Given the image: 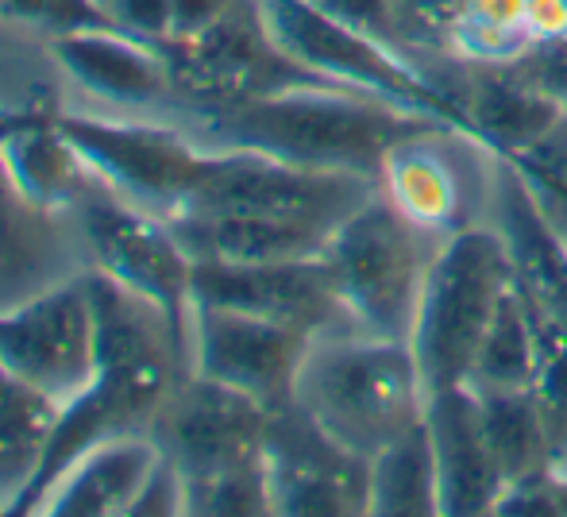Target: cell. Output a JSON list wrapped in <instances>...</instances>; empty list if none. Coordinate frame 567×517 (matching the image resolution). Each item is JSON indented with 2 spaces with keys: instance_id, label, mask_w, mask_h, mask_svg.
<instances>
[{
  "instance_id": "cell-7",
  "label": "cell",
  "mask_w": 567,
  "mask_h": 517,
  "mask_svg": "<svg viewBox=\"0 0 567 517\" xmlns=\"http://www.w3.org/2000/svg\"><path fill=\"white\" fill-rule=\"evenodd\" d=\"M166 66L174 82V108H217L270 97L298 85H337L313 74L278 46L259 0H236L217 23L194 39L166 43ZM351 90V85H348Z\"/></svg>"
},
{
  "instance_id": "cell-24",
  "label": "cell",
  "mask_w": 567,
  "mask_h": 517,
  "mask_svg": "<svg viewBox=\"0 0 567 517\" xmlns=\"http://www.w3.org/2000/svg\"><path fill=\"white\" fill-rule=\"evenodd\" d=\"M371 517H441V479L425 417L371 456Z\"/></svg>"
},
{
  "instance_id": "cell-15",
  "label": "cell",
  "mask_w": 567,
  "mask_h": 517,
  "mask_svg": "<svg viewBox=\"0 0 567 517\" xmlns=\"http://www.w3.org/2000/svg\"><path fill=\"white\" fill-rule=\"evenodd\" d=\"M194 306H220L239 313L293 324L301 332L351 329L337 278L324 256L286 262H194Z\"/></svg>"
},
{
  "instance_id": "cell-29",
  "label": "cell",
  "mask_w": 567,
  "mask_h": 517,
  "mask_svg": "<svg viewBox=\"0 0 567 517\" xmlns=\"http://www.w3.org/2000/svg\"><path fill=\"white\" fill-rule=\"evenodd\" d=\"M186 514L197 517H267L275 514L270 503L267 459L239 464L228 472L205 475V479H186Z\"/></svg>"
},
{
  "instance_id": "cell-26",
  "label": "cell",
  "mask_w": 567,
  "mask_h": 517,
  "mask_svg": "<svg viewBox=\"0 0 567 517\" xmlns=\"http://www.w3.org/2000/svg\"><path fill=\"white\" fill-rule=\"evenodd\" d=\"M533 375H537V329H533L529 306L522 301V293L509 290L502 306L494 309V321L478 344L475 360H471L463 386L478 390V394L533 390Z\"/></svg>"
},
{
  "instance_id": "cell-28",
  "label": "cell",
  "mask_w": 567,
  "mask_h": 517,
  "mask_svg": "<svg viewBox=\"0 0 567 517\" xmlns=\"http://www.w3.org/2000/svg\"><path fill=\"white\" fill-rule=\"evenodd\" d=\"M537 329V375H533V402L545 421L553 444V472L567 467V329L545 321L529 309Z\"/></svg>"
},
{
  "instance_id": "cell-6",
  "label": "cell",
  "mask_w": 567,
  "mask_h": 517,
  "mask_svg": "<svg viewBox=\"0 0 567 517\" xmlns=\"http://www.w3.org/2000/svg\"><path fill=\"white\" fill-rule=\"evenodd\" d=\"M59 124L101 186L166 220L186 209L213 158L205 143H197L166 113L140 121L59 108Z\"/></svg>"
},
{
  "instance_id": "cell-38",
  "label": "cell",
  "mask_w": 567,
  "mask_h": 517,
  "mask_svg": "<svg viewBox=\"0 0 567 517\" xmlns=\"http://www.w3.org/2000/svg\"><path fill=\"white\" fill-rule=\"evenodd\" d=\"M560 475H567V467H564V472H560Z\"/></svg>"
},
{
  "instance_id": "cell-37",
  "label": "cell",
  "mask_w": 567,
  "mask_h": 517,
  "mask_svg": "<svg viewBox=\"0 0 567 517\" xmlns=\"http://www.w3.org/2000/svg\"><path fill=\"white\" fill-rule=\"evenodd\" d=\"M0 514H8V503H4V498H0Z\"/></svg>"
},
{
  "instance_id": "cell-20",
  "label": "cell",
  "mask_w": 567,
  "mask_h": 517,
  "mask_svg": "<svg viewBox=\"0 0 567 517\" xmlns=\"http://www.w3.org/2000/svg\"><path fill=\"white\" fill-rule=\"evenodd\" d=\"M158 444L147 433L113 436L85 456H78L47 487L31 514L47 517H127L151 467L158 464Z\"/></svg>"
},
{
  "instance_id": "cell-31",
  "label": "cell",
  "mask_w": 567,
  "mask_h": 517,
  "mask_svg": "<svg viewBox=\"0 0 567 517\" xmlns=\"http://www.w3.org/2000/svg\"><path fill=\"white\" fill-rule=\"evenodd\" d=\"M0 20L43 35L47 43L82 28H116L101 0H0Z\"/></svg>"
},
{
  "instance_id": "cell-16",
  "label": "cell",
  "mask_w": 567,
  "mask_h": 517,
  "mask_svg": "<svg viewBox=\"0 0 567 517\" xmlns=\"http://www.w3.org/2000/svg\"><path fill=\"white\" fill-rule=\"evenodd\" d=\"M85 270L90 251L78 213L39 205L0 158V313Z\"/></svg>"
},
{
  "instance_id": "cell-23",
  "label": "cell",
  "mask_w": 567,
  "mask_h": 517,
  "mask_svg": "<svg viewBox=\"0 0 567 517\" xmlns=\"http://www.w3.org/2000/svg\"><path fill=\"white\" fill-rule=\"evenodd\" d=\"M59 413L62 402L0 363V498L8 503V514L43 467Z\"/></svg>"
},
{
  "instance_id": "cell-34",
  "label": "cell",
  "mask_w": 567,
  "mask_h": 517,
  "mask_svg": "<svg viewBox=\"0 0 567 517\" xmlns=\"http://www.w3.org/2000/svg\"><path fill=\"white\" fill-rule=\"evenodd\" d=\"M517 70L567 116V35L548 39V43H533L517 59Z\"/></svg>"
},
{
  "instance_id": "cell-36",
  "label": "cell",
  "mask_w": 567,
  "mask_h": 517,
  "mask_svg": "<svg viewBox=\"0 0 567 517\" xmlns=\"http://www.w3.org/2000/svg\"><path fill=\"white\" fill-rule=\"evenodd\" d=\"M529 35L533 43L567 35V0H529Z\"/></svg>"
},
{
  "instance_id": "cell-22",
  "label": "cell",
  "mask_w": 567,
  "mask_h": 517,
  "mask_svg": "<svg viewBox=\"0 0 567 517\" xmlns=\"http://www.w3.org/2000/svg\"><path fill=\"white\" fill-rule=\"evenodd\" d=\"M182 248L202 262H286L324 256L332 232L298 220L251 217V213H220V217H174Z\"/></svg>"
},
{
  "instance_id": "cell-10",
  "label": "cell",
  "mask_w": 567,
  "mask_h": 517,
  "mask_svg": "<svg viewBox=\"0 0 567 517\" xmlns=\"http://www.w3.org/2000/svg\"><path fill=\"white\" fill-rule=\"evenodd\" d=\"M78 225L85 236L90 267L105 270L127 290L143 293L166 309L178 332L189 340L194 324V259L182 248L166 217L116 197L113 189H93L78 205ZM194 363V360H189Z\"/></svg>"
},
{
  "instance_id": "cell-19",
  "label": "cell",
  "mask_w": 567,
  "mask_h": 517,
  "mask_svg": "<svg viewBox=\"0 0 567 517\" xmlns=\"http://www.w3.org/2000/svg\"><path fill=\"white\" fill-rule=\"evenodd\" d=\"M491 225L506 240L514 290L522 293V301L537 317L567 329V240L537 209L509 158H498Z\"/></svg>"
},
{
  "instance_id": "cell-2",
  "label": "cell",
  "mask_w": 567,
  "mask_h": 517,
  "mask_svg": "<svg viewBox=\"0 0 567 517\" xmlns=\"http://www.w3.org/2000/svg\"><path fill=\"white\" fill-rule=\"evenodd\" d=\"M425 397L421 368L405 340L355 329L313 337L293 386V402L332 441L367 459L425 417Z\"/></svg>"
},
{
  "instance_id": "cell-9",
  "label": "cell",
  "mask_w": 567,
  "mask_h": 517,
  "mask_svg": "<svg viewBox=\"0 0 567 517\" xmlns=\"http://www.w3.org/2000/svg\"><path fill=\"white\" fill-rule=\"evenodd\" d=\"M374 194H379V182L367 174L309 170V166L278 163L255 151H213L202 186L194 189L178 217L251 213V217L298 220V225L337 232Z\"/></svg>"
},
{
  "instance_id": "cell-18",
  "label": "cell",
  "mask_w": 567,
  "mask_h": 517,
  "mask_svg": "<svg viewBox=\"0 0 567 517\" xmlns=\"http://www.w3.org/2000/svg\"><path fill=\"white\" fill-rule=\"evenodd\" d=\"M425 425L436 452L444 517L498 514L506 479L491 452L483 425V405L471 386H449L425 397Z\"/></svg>"
},
{
  "instance_id": "cell-33",
  "label": "cell",
  "mask_w": 567,
  "mask_h": 517,
  "mask_svg": "<svg viewBox=\"0 0 567 517\" xmlns=\"http://www.w3.org/2000/svg\"><path fill=\"white\" fill-rule=\"evenodd\" d=\"M402 23L405 43H441L449 46V28L463 0H390Z\"/></svg>"
},
{
  "instance_id": "cell-13",
  "label": "cell",
  "mask_w": 567,
  "mask_h": 517,
  "mask_svg": "<svg viewBox=\"0 0 567 517\" xmlns=\"http://www.w3.org/2000/svg\"><path fill=\"white\" fill-rule=\"evenodd\" d=\"M309 344L313 332H301L293 324L239 309L194 306V324H189L194 375L239 390L270 413L293 402Z\"/></svg>"
},
{
  "instance_id": "cell-30",
  "label": "cell",
  "mask_w": 567,
  "mask_h": 517,
  "mask_svg": "<svg viewBox=\"0 0 567 517\" xmlns=\"http://www.w3.org/2000/svg\"><path fill=\"white\" fill-rule=\"evenodd\" d=\"M502 158H509V166L522 174L537 209L545 213L548 225L567 240V116H560L553 128L540 135V139H533L525 151Z\"/></svg>"
},
{
  "instance_id": "cell-21",
  "label": "cell",
  "mask_w": 567,
  "mask_h": 517,
  "mask_svg": "<svg viewBox=\"0 0 567 517\" xmlns=\"http://www.w3.org/2000/svg\"><path fill=\"white\" fill-rule=\"evenodd\" d=\"M460 82V116L463 128H471L486 147L498 155H517L533 139H540L556 121L560 108L517 70V62L506 66H475L463 62Z\"/></svg>"
},
{
  "instance_id": "cell-1",
  "label": "cell",
  "mask_w": 567,
  "mask_h": 517,
  "mask_svg": "<svg viewBox=\"0 0 567 517\" xmlns=\"http://www.w3.org/2000/svg\"><path fill=\"white\" fill-rule=\"evenodd\" d=\"M171 116L213 151H255L278 163L367 174L374 182L386 151L405 132L436 121L348 85H298L239 105L174 108Z\"/></svg>"
},
{
  "instance_id": "cell-8",
  "label": "cell",
  "mask_w": 567,
  "mask_h": 517,
  "mask_svg": "<svg viewBox=\"0 0 567 517\" xmlns=\"http://www.w3.org/2000/svg\"><path fill=\"white\" fill-rule=\"evenodd\" d=\"M259 8L278 46L313 74L329 77L337 85L374 93V97H386L421 116L463 124L452 101L429 82V74L417 62L398 54L394 46L379 43V39L363 35L337 15H329L313 0H259Z\"/></svg>"
},
{
  "instance_id": "cell-11",
  "label": "cell",
  "mask_w": 567,
  "mask_h": 517,
  "mask_svg": "<svg viewBox=\"0 0 567 517\" xmlns=\"http://www.w3.org/2000/svg\"><path fill=\"white\" fill-rule=\"evenodd\" d=\"M0 363L66 405L97 375V313L78 275L0 313Z\"/></svg>"
},
{
  "instance_id": "cell-17",
  "label": "cell",
  "mask_w": 567,
  "mask_h": 517,
  "mask_svg": "<svg viewBox=\"0 0 567 517\" xmlns=\"http://www.w3.org/2000/svg\"><path fill=\"white\" fill-rule=\"evenodd\" d=\"M54 66L90 97L120 113H171L178 105L163 46L120 28H82L47 43Z\"/></svg>"
},
{
  "instance_id": "cell-4",
  "label": "cell",
  "mask_w": 567,
  "mask_h": 517,
  "mask_svg": "<svg viewBox=\"0 0 567 517\" xmlns=\"http://www.w3.org/2000/svg\"><path fill=\"white\" fill-rule=\"evenodd\" d=\"M509 290L514 267L494 225L463 228L441 244L410 337L425 394L467 383L471 360Z\"/></svg>"
},
{
  "instance_id": "cell-14",
  "label": "cell",
  "mask_w": 567,
  "mask_h": 517,
  "mask_svg": "<svg viewBox=\"0 0 567 517\" xmlns=\"http://www.w3.org/2000/svg\"><path fill=\"white\" fill-rule=\"evenodd\" d=\"M270 410L213 379L186 375L151 425V441L186 479L262 459Z\"/></svg>"
},
{
  "instance_id": "cell-3",
  "label": "cell",
  "mask_w": 567,
  "mask_h": 517,
  "mask_svg": "<svg viewBox=\"0 0 567 517\" xmlns=\"http://www.w3.org/2000/svg\"><path fill=\"white\" fill-rule=\"evenodd\" d=\"M441 244V236L402 217L382 189L367 197L324 248L351 329L410 344L429 267Z\"/></svg>"
},
{
  "instance_id": "cell-27",
  "label": "cell",
  "mask_w": 567,
  "mask_h": 517,
  "mask_svg": "<svg viewBox=\"0 0 567 517\" xmlns=\"http://www.w3.org/2000/svg\"><path fill=\"white\" fill-rule=\"evenodd\" d=\"M529 46V0H463L449 28L452 59L475 66H506Z\"/></svg>"
},
{
  "instance_id": "cell-25",
  "label": "cell",
  "mask_w": 567,
  "mask_h": 517,
  "mask_svg": "<svg viewBox=\"0 0 567 517\" xmlns=\"http://www.w3.org/2000/svg\"><path fill=\"white\" fill-rule=\"evenodd\" d=\"M478 405H483L486 441L502 467L506 490L553 472V444L533 402V390H494V394H478Z\"/></svg>"
},
{
  "instance_id": "cell-12",
  "label": "cell",
  "mask_w": 567,
  "mask_h": 517,
  "mask_svg": "<svg viewBox=\"0 0 567 517\" xmlns=\"http://www.w3.org/2000/svg\"><path fill=\"white\" fill-rule=\"evenodd\" d=\"M275 514L363 517L371 514V459L332 441L298 402L267 421L262 444Z\"/></svg>"
},
{
  "instance_id": "cell-32",
  "label": "cell",
  "mask_w": 567,
  "mask_h": 517,
  "mask_svg": "<svg viewBox=\"0 0 567 517\" xmlns=\"http://www.w3.org/2000/svg\"><path fill=\"white\" fill-rule=\"evenodd\" d=\"M178 514H186V475L178 472L174 459L158 456V464L143 479L127 517H178Z\"/></svg>"
},
{
  "instance_id": "cell-35",
  "label": "cell",
  "mask_w": 567,
  "mask_h": 517,
  "mask_svg": "<svg viewBox=\"0 0 567 517\" xmlns=\"http://www.w3.org/2000/svg\"><path fill=\"white\" fill-rule=\"evenodd\" d=\"M101 8H105L109 20L120 31H127V35L147 39L155 46H163L171 39L174 0H101Z\"/></svg>"
},
{
  "instance_id": "cell-5",
  "label": "cell",
  "mask_w": 567,
  "mask_h": 517,
  "mask_svg": "<svg viewBox=\"0 0 567 517\" xmlns=\"http://www.w3.org/2000/svg\"><path fill=\"white\" fill-rule=\"evenodd\" d=\"M498 151L463 124H421L386 151L379 189L402 217L425 232L449 236L491 225Z\"/></svg>"
}]
</instances>
